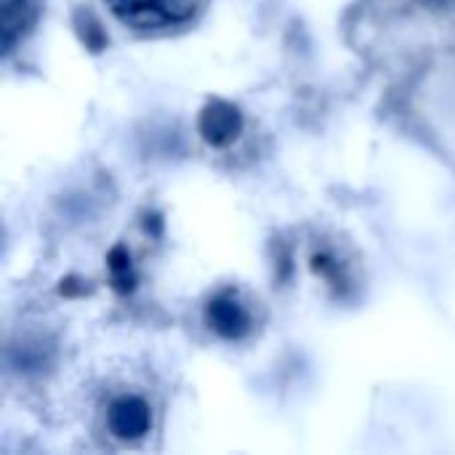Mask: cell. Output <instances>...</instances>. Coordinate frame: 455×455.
I'll return each mask as SVG.
<instances>
[{
    "label": "cell",
    "mask_w": 455,
    "mask_h": 455,
    "mask_svg": "<svg viewBox=\"0 0 455 455\" xmlns=\"http://www.w3.org/2000/svg\"><path fill=\"white\" fill-rule=\"evenodd\" d=\"M109 11L133 29L141 32H165L189 24L203 0H104Z\"/></svg>",
    "instance_id": "cell-1"
},
{
    "label": "cell",
    "mask_w": 455,
    "mask_h": 455,
    "mask_svg": "<svg viewBox=\"0 0 455 455\" xmlns=\"http://www.w3.org/2000/svg\"><path fill=\"white\" fill-rule=\"evenodd\" d=\"M149 427H152V411L144 397L123 395V397L112 400V405L107 411V429L112 437L133 443V440H141L144 435H149Z\"/></svg>",
    "instance_id": "cell-2"
},
{
    "label": "cell",
    "mask_w": 455,
    "mask_h": 455,
    "mask_svg": "<svg viewBox=\"0 0 455 455\" xmlns=\"http://www.w3.org/2000/svg\"><path fill=\"white\" fill-rule=\"evenodd\" d=\"M35 19L32 0H3V51L11 53Z\"/></svg>",
    "instance_id": "cell-3"
},
{
    "label": "cell",
    "mask_w": 455,
    "mask_h": 455,
    "mask_svg": "<svg viewBox=\"0 0 455 455\" xmlns=\"http://www.w3.org/2000/svg\"><path fill=\"white\" fill-rule=\"evenodd\" d=\"M211 325L221 333V336H240L248 331L251 320H248V312L232 301V299H219L211 304Z\"/></svg>",
    "instance_id": "cell-4"
},
{
    "label": "cell",
    "mask_w": 455,
    "mask_h": 455,
    "mask_svg": "<svg viewBox=\"0 0 455 455\" xmlns=\"http://www.w3.org/2000/svg\"><path fill=\"white\" fill-rule=\"evenodd\" d=\"M429 3H448V0H429Z\"/></svg>",
    "instance_id": "cell-5"
}]
</instances>
